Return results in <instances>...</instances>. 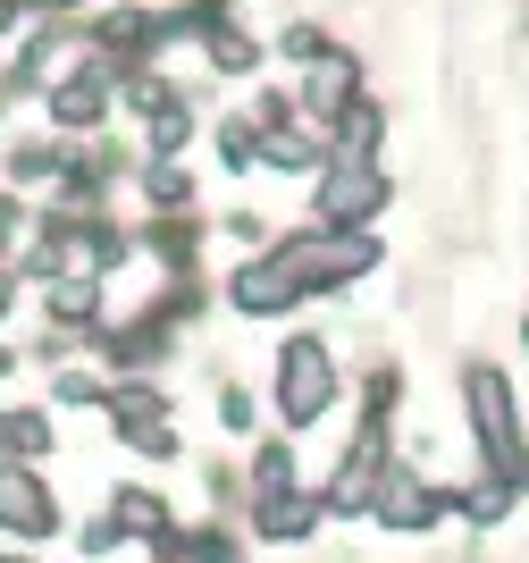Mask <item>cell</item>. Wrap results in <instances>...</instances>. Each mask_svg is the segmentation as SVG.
Masks as SVG:
<instances>
[{"label": "cell", "mask_w": 529, "mask_h": 563, "mask_svg": "<svg viewBox=\"0 0 529 563\" xmlns=\"http://www.w3.org/2000/svg\"><path fill=\"white\" fill-rule=\"evenodd\" d=\"M378 521H395V530H420V521H438V496L420 488L412 471H387V488H378Z\"/></svg>", "instance_id": "5b68a950"}, {"label": "cell", "mask_w": 529, "mask_h": 563, "mask_svg": "<svg viewBox=\"0 0 529 563\" xmlns=\"http://www.w3.org/2000/svg\"><path fill=\"white\" fill-rule=\"evenodd\" d=\"M328 404H337V362H328L320 336H295L286 362H277V412L286 421H320Z\"/></svg>", "instance_id": "7a4b0ae2"}, {"label": "cell", "mask_w": 529, "mask_h": 563, "mask_svg": "<svg viewBox=\"0 0 529 563\" xmlns=\"http://www.w3.org/2000/svg\"><path fill=\"white\" fill-rule=\"evenodd\" d=\"M0 303H9V286H0Z\"/></svg>", "instance_id": "9c48e42d"}, {"label": "cell", "mask_w": 529, "mask_h": 563, "mask_svg": "<svg viewBox=\"0 0 529 563\" xmlns=\"http://www.w3.org/2000/svg\"><path fill=\"white\" fill-rule=\"evenodd\" d=\"M0 521H18V530H51V496L25 479V471H0Z\"/></svg>", "instance_id": "8992f818"}, {"label": "cell", "mask_w": 529, "mask_h": 563, "mask_svg": "<svg viewBox=\"0 0 529 563\" xmlns=\"http://www.w3.org/2000/svg\"><path fill=\"white\" fill-rule=\"evenodd\" d=\"M378 202H387V177H378L370 161H345V168H337V177L320 186V219H328L337 235H345V228H362V219L378 211Z\"/></svg>", "instance_id": "3957f363"}, {"label": "cell", "mask_w": 529, "mask_h": 563, "mask_svg": "<svg viewBox=\"0 0 529 563\" xmlns=\"http://www.w3.org/2000/svg\"><path fill=\"white\" fill-rule=\"evenodd\" d=\"M345 93H353V68H345V59H328V68L311 76V110H345Z\"/></svg>", "instance_id": "52a82bcc"}, {"label": "cell", "mask_w": 529, "mask_h": 563, "mask_svg": "<svg viewBox=\"0 0 529 563\" xmlns=\"http://www.w3.org/2000/svg\"><path fill=\"white\" fill-rule=\"evenodd\" d=\"M462 396H471V429H480V446H487V463H496V479L529 488V454H521V429H513V396H505V378L480 362V371H462Z\"/></svg>", "instance_id": "6da1fadb"}, {"label": "cell", "mask_w": 529, "mask_h": 563, "mask_svg": "<svg viewBox=\"0 0 529 563\" xmlns=\"http://www.w3.org/2000/svg\"><path fill=\"white\" fill-rule=\"evenodd\" d=\"M378 488H387V446H378V429H362V446L337 463V488H328V505H337V514H362Z\"/></svg>", "instance_id": "277c9868"}, {"label": "cell", "mask_w": 529, "mask_h": 563, "mask_svg": "<svg viewBox=\"0 0 529 563\" xmlns=\"http://www.w3.org/2000/svg\"><path fill=\"white\" fill-rule=\"evenodd\" d=\"M462 514H471V521H496V514H505V479H496V488H471V496H462Z\"/></svg>", "instance_id": "ba28073f"}]
</instances>
